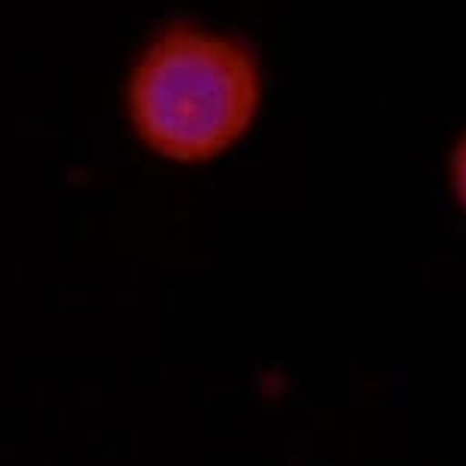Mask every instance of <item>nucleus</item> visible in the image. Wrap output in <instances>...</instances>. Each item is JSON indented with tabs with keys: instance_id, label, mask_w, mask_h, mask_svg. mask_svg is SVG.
Wrapping results in <instances>:
<instances>
[{
	"instance_id": "nucleus-1",
	"label": "nucleus",
	"mask_w": 466,
	"mask_h": 466,
	"mask_svg": "<svg viewBox=\"0 0 466 466\" xmlns=\"http://www.w3.org/2000/svg\"><path fill=\"white\" fill-rule=\"evenodd\" d=\"M262 98L266 76L250 43L189 19L149 34L122 89L131 135L171 165L232 153L257 126Z\"/></svg>"
},
{
	"instance_id": "nucleus-2",
	"label": "nucleus",
	"mask_w": 466,
	"mask_h": 466,
	"mask_svg": "<svg viewBox=\"0 0 466 466\" xmlns=\"http://www.w3.org/2000/svg\"><path fill=\"white\" fill-rule=\"evenodd\" d=\"M451 192L457 198V205L466 214V131L457 140L454 153H451Z\"/></svg>"
}]
</instances>
